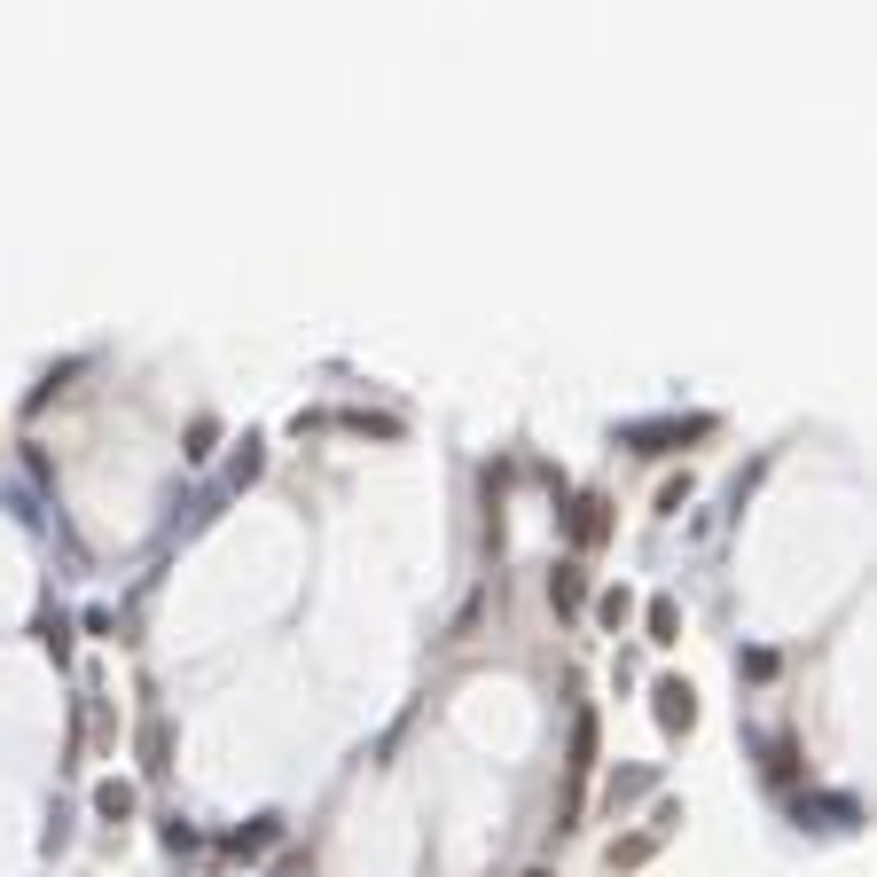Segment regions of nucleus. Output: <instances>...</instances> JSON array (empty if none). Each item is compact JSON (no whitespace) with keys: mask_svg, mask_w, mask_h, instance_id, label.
<instances>
[{"mask_svg":"<svg viewBox=\"0 0 877 877\" xmlns=\"http://www.w3.org/2000/svg\"><path fill=\"white\" fill-rule=\"evenodd\" d=\"M603 509H611L603 494H580V501H572V541H580V549H595V541L611 533V517H603Z\"/></svg>","mask_w":877,"mask_h":877,"instance_id":"f257e3e1","label":"nucleus"},{"mask_svg":"<svg viewBox=\"0 0 877 877\" xmlns=\"http://www.w3.org/2000/svg\"><path fill=\"white\" fill-rule=\"evenodd\" d=\"M658 721H666V729H689V721H697L689 681H658Z\"/></svg>","mask_w":877,"mask_h":877,"instance_id":"f03ea898","label":"nucleus"},{"mask_svg":"<svg viewBox=\"0 0 877 877\" xmlns=\"http://www.w3.org/2000/svg\"><path fill=\"white\" fill-rule=\"evenodd\" d=\"M697 431L706 423H651V431H627V438H635V455H666L674 438H697Z\"/></svg>","mask_w":877,"mask_h":877,"instance_id":"7ed1b4c3","label":"nucleus"},{"mask_svg":"<svg viewBox=\"0 0 877 877\" xmlns=\"http://www.w3.org/2000/svg\"><path fill=\"white\" fill-rule=\"evenodd\" d=\"M588 768H595V714H580V721H572V783H580Z\"/></svg>","mask_w":877,"mask_h":877,"instance_id":"20e7f679","label":"nucleus"},{"mask_svg":"<svg viewBox=\"0 0 877 877\" xmlns=\"http://www.w3.org/2000/svg\"><path fill=\"white\" fill-rule=\"evenodd\" d=\"M95 807H103L110 823H126V815H134V783H103V792H95Z\"/></svg>","mask_w":877,"mask_h":877,"instance_id":"39448f33","label":"nucleus"},{"mask_svg":"<svg viewBox=\"0 0 877 877\" xmlns=\"http://www.w3.org/2000/svg\"><path fill=\"white\" fill-rule=\"evenodd\" d=\"M674 627H681V611L658 595V603H651V643H674Z\"/></svg>","mask_w":877,"mask_h":877,"instance_id":"423d86ee","label":"nucleus"},{"mask_svg":"<svg viewBox=\"0 0 877 877\" xmlns=\"http://www.w3.org/2000/svg\"><path fill=\"white\" fill-rule=\"evenodd\" d=\"M595 611H603V627H627V611H635V595H627V588H611V595H603Z\"/></svg>","mask_w":877,"mask_h":877,"instance_id":"0eeeda50","label":"nucleus"},{"mask_svg":"<svg viewBox=\"0 0 877 877\" xmlns=\"http://www.w3.org/2000/svg\"><path fill=\"white\" fill-rule=\"evenodd\" d=\"M549 595H557V603H564V611H572V603H580V572H572V564H564V572H557V580H549Z\"/></svg>","mask_w":877,"mask_h":877,"instance_id":"6e6552de","label":"nucleus"},{"mask_svg":"<svg viewBox=\"0 0 877 877\" xmlns=\"http://www.w3.org/2000/svg\"><path fill=\"white\" fill-rule=\"evenodd\" d=\"M533 877H541V869H533Z\"/></svg>","mask_w":877,"mask_h":877,"instance_id":"1a4fd4ad","label":"nucleus"}]
</instances>
